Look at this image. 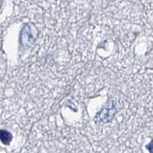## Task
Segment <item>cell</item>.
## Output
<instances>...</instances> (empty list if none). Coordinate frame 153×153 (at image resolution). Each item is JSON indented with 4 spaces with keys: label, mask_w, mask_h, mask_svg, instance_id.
Returning a JSON list of instances; mask_svg holds the SVG:
<instances>
[{
    "label": "cell",
    "mask_w": 153,
    "mask_h": 153,
    "mask_svg": "<svg viewBox=\"0 0 153 153\" xmlns=\"http://www.w3.org/2000/svg\"><path fill=\"white\" fill-rule=\"evenodd\" d=\"M0 4H1V0H0Z\"/></svg>",
    "instance_id": "cell-1"
}]
</instances>
